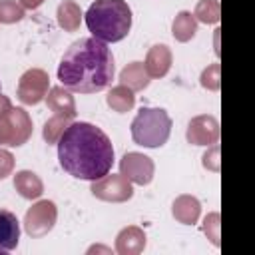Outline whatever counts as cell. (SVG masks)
<instances>
[{"mask_svg": "<svg viewBox=\"0 0 255 255\" xmlns=\"http://www.w3.org/2000/svg\"><path fill=\"white\" fill-rule=\"evenodd\" d=\"M56 145L62 169L76 179L96 181L110 173L114 165L110 137L90 122H72Z\"/></svg>", "mask_w": 255, "mask_h": 255, "instance_id": "6da1fadb", "label": "cell"}, {"mask_svg": "<svg viewBox=\"0 0 255 255\" xmlns=\"http://www.w3.org/2000/svg\"><path fill=\"white\" fill-rule=\"evenodd\" d=\"M114 56L106 42L98 38L76 40L60 60L58 80L76 94H98L112 86Z\"/></svg>", "mask_w": 255, "mask_h": 255, "instance_id": "7a4b0ae2", "label": "cell"}, {"mask_svg": "<svg viewBox=\"0 0 255 255\" xmlns=\"http://www.w3.org/2000/svg\"><path fill=\"white\" fill-rule=\"evenodd\" d=\"M86 26L102 42H120L131 28V8L126 0H96L86 12Z\"/></svg>", "mask_w": 255, "mask_h": 255, "instance_id": "3957f363", "label": "cell"}, {"mask_svg": "<svg viewBox=\"0 0 255 255\" xmlns=\"http://www.w3.org/2000/svg\"><path fill=\"white\" fill-rule=\"evenodd\" d=\"M171 133V118L161 108L143 106L131 122V137L137 145L155 149L161 147Z\"/></svg>", "mask_w": 255, "mask_h": 255, "instance_id": "277c9868", "label": "cell"}, {"mask_svg": "<svg viewBox=\"0 0 255 255\" xmlns=\"http://www.w3.org/2000/svg\"><path fill=\"white\" fill-rule=\"evenodd\" d=\"M32 118L24 108L10 106L8 110L0 112V147H20L32 135Z\"/></svg>", "mask_w": 255, "mask_h": 255, "instance_id": "5b68a950", "label": "cell"}, {"mask_svg": "<svg viewBox=\"0 0 255 255\" xmlns=\"http://www.w3.org/2000/svg\"><path fill=\"white\" fill-rule=\"evenodd\" d=\"M56 219H58V207L54 201L50 199H40L36 201L24 215V229L30 237L38 239V237H44L48 235L54 225H56Z\"/></svg>", "mask_w": 255, "mask_h": 255, "instance_id": "8992f818", "label": "cell"}, {"mask_svg": "<svg viewBox=\"0 0 255 255\" xmlns=\"http://www.w3.org/2000/svg\"><path fill=\"white\" fill-rule=\"evenodd\" d=\"M48 90H50V76H48V72L42 70V68H30L18 80L16 98L24 106H36V104H40L46 98Z\"/></svg>", "mask_w": 255, "mask_h": 255, "instance_id": "52a82bcc", "label": "cell"}, {"mask_svg": "<svg viewBox=\"0 0 255 255\" xmlns=\"http://www.w3.org/2000/svg\"><path fill=\"white\" fill-rule=\"evenodd\" d=\"M92 195L102 199V201H108V203H124L128 199L133 197V183L129 179H126L122 173L116 175V173H106L104 177L92 181V187H90Z\"/></svg>", "mask_w": 255, "mask_h": 255, "instance_id": "ba28073f", "label": "cell"}, {"mask_svg": "<svg viewBox=\"0 0 255 255\" xmlns=\"http://www.w3.org/2000/svg\"><path fill=\"white\" fill-rule=\"evenodd\" d=\"M120 173L135 185H147L153 179L155 163L151 157H147L139 151H128L120 159Z\"/></svg>", "mask_w": 255, "mask_h": 255, "instance_id": "9c48e42d", "label": "cell"}, {"mask_svg": "<svg viewBox=\"0 0 255 255\" xmlns=\"http://www.w3.org/2000/svg\"><path fill=\"white\" fill-rule=\"evenodd\" d=\"M185 137L193 145H213L219 139V122L209 114H201L189 120Z\"/></svg>", "mask_w": 255, "mask_h": 255, "instance_id": "30bf717a", "label": "cell"}, {"mask_svg": "<svg viewBox=\"0 0 255 255\" xmlns=\"http://www.w3.org/2000/svg\"><path fill=\"white\" fill-rule=\"evenodd\" d=\"M171 62H173V54L169 50V46L165 44H155L147 50L145 54V62H143V68L147 72V76L151 80H157V78H163L169 68H171Z\"/></svg>", "mask_w": 255, "mask_h": 255, "instance_id": "8fae6325", "label": "cell"}, {"mask_svg": "<svg viewBox=\"0 0 255 255\" xmlns=\"http://www.w3.org/2000/svg\"><path fill=\"white\" fill-rule=\"evenodd\" d=\"M145 249V231L137 225L124 227L116 237V251L120 255H139Z\"/></svg>", "mask_w": 255, "mask_h": 255, "instance_id": "7c38bea8", "label": "cell"}, {"mask_svg": "<svg viewBox=\"0 0 255 255\" xmlns=\"http://www.w3.org/2000/svg\"><path fill=\"white\" fill-rule=\"evenodd\" d=\"M171 215L175 217V221L183 225H195L201 215V203L193 195H187V193L177 195L171 203Z\"/></svg>", "mask_w": 255, "mask_h": 255, "instance_id": "4fadbf2b", "label": "cell"}, {"mask_svg": "<svg viewBox=\"0 0 255 255\" xmlns=\"http://www.w3.org/2000/svg\"><path fill=\"white\" fill-rule=\"evenodd\" d=\"M18 241H20V221H18V217L8 209H0V251L16 249Z\"/></svg>", "mask_w": 255, "mask_h": 255, "instance_id": "5bb4252c", "label": "cell"}, {"mask_svg": "<svg viewBox=\"0 0 255 255\" xmlns=\"http://www.w3.org/2000/svg\"><path fill=\"white\" fill-rule=\"evenodd\" d=\"M46 106L54 112V114H68L72 118H76V100L70 94V90H66L64 86H56L50 88L46 94Z\"/></svg>", "mask_w": 255, "mask_h": 255, "instance_id": "9a60e30c", "label": "cell"}, {"mask_svg": "<svg viewBox=\"0 0 255 255\" xmlns=\"http://www.w3.org/2000/svg\"><path fill=\"white\" fill-rule=\"evenodd\" d=\"M14 189L24 199H38L44 193V183L38 173L30 171V169H20L14 175Z\"/></svg>", "mask_w": 255, "mask_h": 255, "instance_id": "2e32d148", "label": "cell"}, {"mask_svg": "<svg viewBox=\"0 0 255 255\" xmlns=\"http://www.w3.org/2000/svg\"><path fill=\"white\" fill-rule=\"evenodd\" d=\"M149 76L143 68V62H129L122 72H120V84L128 86L131 92H141L149 86Z\"/></svg>", "mask_w": 255, "mask_h": 255, "instance_id": "e0dca14e", "label": "cell"}, {"mask_svg": "<svg viewBox=\"0 0 255 255\" xmlns=\"http://www.w3.org/2000/svg\"><path fill=\"white\" fill-rule=\"evenodd\" d=\"M82 8L78 6V2L74 0H64L60 2L58 10H56V20H58V26L64 30V32H76L82 24Z\"/></svg>", "mask_w": 255, "mask_h": 255, "instance_id": "ac0fdd59", "label": "cell"}, {"mask_svg": "<svg viewBox=\"0 0 255 255\" xmlns=\"http://www.w3.org/2000/svg\"><path fill=\"white\" fill-rule=\"evenodd\" d=\"M197 32V20L189 10H181L175 14L171 22V34L177 42H189Z\"/></svg>", "mask_w": 255, "mask_h": 255, "instance_id": "d6986e66", "label": "cell"}, {"mask_svg": "<svg viewBox=\"0 0 255 255\" xmlns=\"http://www.w3.org/2000/svg\"><path fill=\"white\" fill-rule=\"evenodd\" d=\"M106 104H108L114 112L126 114V112H129V110L135 106V96H133V92H131L128 86L118 84V86H114V88L108 92Z\"/></svg>", "mask_w": 255, "mask_h": 255, "instance_id": "ffe728a7", "label": "cell"}, {"mask_svg": "<svg viewBox=\"0 0 255 255\" xmlns=\"http://www.w3.org/2000/svg\"><path fill=\"white\" fill-rule=\"evenodd\" d=\"M72 116L68 114H54L46 124H44V129H42V135L46 139V143H58L60 135L66 131V128L72 124Z\"/></svg>", "mask_w": 255, "mask_h": 255, "instance_id": "44dd1931", "label": "cell"}, {"mask_svg": "<svg viewBox=\"0 0 255 255\" xmlns=\"http://www.w3.org/2000/svg\"><path fill=\"white\" fill-rule=\"evenodd\" d=\"M193 16L197 22H203V24H217L219 18H221V6L217 0H199L195 10H193Z\"/></svg>", "mask_w": 255, "mask_h": 255, "instance_id": "7402d4cb", "label": "cell"}, {"mask_svg": "<svg viewBox=\"0 0 255 255\" xmlns=\"http://www.w3.org/2000/svg\"><path fill=\"white\" fill-rule=\"evenodd\" d=\"M24 18V8L16 0H0V24H14Z\"/></svg>", "mask_w": 255, "mask_h": 255, "instance_id": "603a6c76", "label": "cell"}, {"mask_svg": "<svg viewBox=\"0 0 255 255\" xmlns=\"http://www.w3.org/2000/svg\"><path fill=\"white\" fill-rule=\"evenodd\" d=\"M219 72H221V66H219L217 62H215V64H209V66L201 72V76H199L201 88H205V90H209V92H217L219 86H221V76H219Z\"/></svg>", "mask_w": 255, "mask_h": 255, "instance_id": "cb8c5ba5", "label": "cell"}, {"mask_svg": "<svg viewBox=\"0 0 255 255\" xmlns=\"http://www.w3.org/2000/svg\"><path fill=\"white\" fill-rule=\"evenodd\" d=\"M203 233L207 235V239H209L215 247H219V213H217V211L209 213V215L203 219Z\"/></svg>", "mask_w": 255, "mask_h": 255, "instance_id": "d4e9b609", "label": "cell"}, {"mask_svg": "<svg viewBox=\"0 0 255 255\" xmlns=\"http://www.w3.org/2000/svg\"><path fill=\"white\" fill-rule=\"evenodd\" d=\"M203 167L209 171H219V147L215 143L203 153Z\"/></svg>", "mask_w": 255, "mask_h": 255, "instance_id": "484cf974", "label": "cell"}, {"mask_svg": "<svg viewBox=\"0 0 255 255\" xmlns=\"http://www.w3.org/2000/svg\"><path fill=\"white\" fill-rule=\"evenodd\" d=\"M14 171V155L8 149L0 147V181L6 179Z\"/></svg>", "mask_w": 255, "mask_h": 255, "instance_id": "4316f807", "label": "cell"}, {"mask_svg": "<svg viewBox=\"0 0 255 255\" xmlns=\"http://www.w3.org/2000/svg\"><path fill=\"white\" fill-rule=\"evenodd\" d=\"M18 2H20V6L26 8V10H36V8H40V6L44 4V0H18Z\"/></svg>", "mask_w": 255, "mask_h": 255, "instance_id": "83f0119b", "label": "cell"}, {"mask_svg": "<svg viewBox=\"0 0 255 255\" xmlns=\"http://www.w3.org/2000/svg\"><path fill=\"white\" fill-rule=\"evenodd\" d=\"M0 92H2V86H0Z\"/></svg>", "mask_w": 255, "mask_h": 255, "instance_id": "f1b7e54d", "label": "cell"}]
</instances>
